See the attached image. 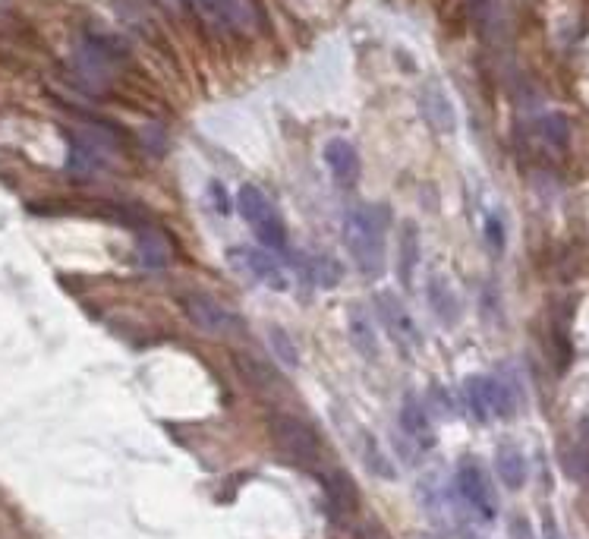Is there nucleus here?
Returning <instances> with one entry per match:
<instances>
[{"label":"nucleus","mask_w":589,"mask_h":539,"mask_svg":"<svg viewBox=\"0 0 589 539\" xmlns=\"http://www.w3.org/2000/svg\"><path fill=\"white\" fill-rule=\"evenodd\" d=\"M237 209H240L243 221L252 227V234H256V240L265 246L268 253L287 250V227H284L281 215L275 212V205L268 202V196L259 190L256 183H243L240 186Z\"/></svg>","instance_id":"obj_2"},{"label":"nucleus","mask_w":589,"mask_h":539,"mask_svg":"<svg viewBox=\"0 0 589 539\" xmlns=\"http://www.w3.org/2000/svg\"><path fill=\"white\" fill-rule=\"evenodd\" d=\"M212 196L218 199V202H215L218 209H221V212H227V199H224V186H221V183H212Z\"/></svg>","instance_id":"obj_25"},{"label":"nucleus","mask_w":589,"mask_h":539,"mask_svg":"<svg viewBox=\"0 0 589 539\" xmlns=\"http://www.w3.org/2000/svg\"><path fill=\"white\" fill-rule=\"evenodd\" d=\"M344 243L363 275L378 278L385 272V218L378 209H350L344 218Z\"/></svg>","instance_id":"obj_1"},{"label":"nucleus","mask_w":589,"mask_h":539,"mask_svg":"<svg viewBox=\"0 0 589 539\" xmlns=\"http://www.w3.org/2000/svg\"><path fill=\"white\" fill-rule=\"evenodd\" d=\"M186 316L193 319L205 335H215V338H234L243 331V322L230 313L227 306H221L218 300L205 297V294H189L183 300Z\"/></svg>","instance_id":"obj_6"},{"label":"nucleus","mask_w":589,"mask_h":539,"mask_svg":"<svg viewBox=\"0 0 589 539\" xmlns=\"http://www.w3.org/2000/svg\"><path fill=\"white\" fill-rule=\"evenodd\" d=\"M227 259L237 272H246L249 278H256L259 284H265L271 290H287L290 287L287 272L268 250H256V246H230Z\"/></svg>","instance_id":"obj_7"},{"label":"nucleus","mask_w":589,"mask_h":539,"mask_svg":"<svg viewBox=\"0 0 589 539\" xmlns=\"http://www.w3.org/2000/svg\"><path fill=\"white\" fill-rule=\"evenodd\" d=\"M542 136L549 145H555V149H567V136H571V130H567V120L561 114H549L542 117Z\"/></svg>","instance_id":"obj_18"},{"label":"nucleus","mask_w":589,"mask_h":539,"mask_svg":"<svg viewBox=\"0 0 589 539\" xmlns=\"http://www.w3.org/2000/svg\"><path fill=\"white\" fill-rule=\"evenodd\" d=\"M268 341H271V347H275V354L287 363V366H297L300 363V354H297V344H293L290 338H287V331L284 328H268Z\"/></svg>","instance_id":"obj_19"},{"label":"nucleus","mask_w":589,"mask_h":539,"mask_svg":"<svg viewBox=\"0 0 589 539\" xmlns=\"http://www.w3.org/2000/svg\"><path fill=\"white\" fill-rule=\"evenodd\" d=\"M350 341L356 344V350L366 357V360H378V338H375V328L369 322V316L363 313L360 306H350Z\"/></svg>","instance_id":"obj_14"},{"label":"nucleus","mask_w":589,"mask_h":539,"mask_svg":"<svg viewBox=\"0 0 589 539\" xmlns=\"http://www.w3.org/2000/svg\"><path fill=\"white\" fill-rule=\"evenodd\" d=\"M416 262H419V234L413 224H404V234H401V284L410 287L413 284V272H416Z\"/></svg>","instance_id":"obj_16"},{"label":"nucleus","mask_w":589,"mask_h":539,"mask_svg":"<svg viewBox=\"0 0 589 539\" xmlns=\"http://www.w3.org/2000/svg\"><path fill=\"white\" fill-rule=\"evenodd\" d=\"M309 275H312V281L319 287H334V284H338V278H341V268L334 262H328V259H312L309 262Z\"/></svg>","instance_id":"obj_22"},{"label":"nucleus","mask_w":589,"mask_h":539,"mask_svg":"<svg viewBox=\"0 0 589 539\" xmlns=\"http://www.w3.org/2000/svg\"><path fill=\"white\" fill-rule=\"evenodd\" d=\"M495 470H498V480L508 486L511 492L527 486V458H523V451L514 442H501L495 451Z\"/></svg>","instance_id":"obj_11"},{"label":"nucleus","mask_w":589,"mask_h":539,"mask_svg":"<svg viewBox=\"0 0 589 539\" xmlns=\"http://www.w3.org/2000/svg\"><path fill=\"white\" fill-rule=\"evenodd\" d=\"M375 306H378V316H382L385 328L391 331V338L407 347V350H416L419 344H423V335H419V328L410 316V309L404 306L401 297H394L391 290H382V294L375 297Z\"/></svg>","instance_id":"obj_8"},{"label":"nucleus","mask_w":589,"mask_h":539,"mask_svg":"<svg viewBox=\"0 0 589 539\" xmlns=\"http://www.w3.org/2000/svg\"><path fill=\"white\" fill-rule=\"evenodd\" d=\"M467 404L476 413V420L489 423L492 417L508 420L514 417V395L511 388L495 376H473L467 379Z\"/></svg>","instance_id":"obj_3"},{"label":"nucleus","mask_w":589,"mask_h":539,"mask_svg":"<svg viewBox=\"0 0 589 539\" xmlns=\"http://www.w3.org/2000/svg\"><path fill=\"white\" fill-rule=\"evenodd\" d=\"M542 539H564V536H561V530H558V524L552 521V517H545V521H542Z\"/></svg>","instance_id":"obj_24"},{"label":"nucleus","mask_w":589,"mask_h":539,"mask_svg":"<svg viewBox=\"0 0 589 539\" xmlns=\"http://www.w3.org/2000/svg\"><path fill=\"white\" fill-rule=\"evenodd\" d=\"M271 435H275L278 448L300 464L315 461L322 451V439L315 435V429L303 423L300 417H293V413H275V417H271Z\"/></svg>","instance_id":"obj_4"},{"label":"nucleus","mask_w":589,"mask_h":539,"mask_svg":"<svg viewBox=\"0 0 589 539\" xmlns=\"http://www.w3.org/2000/svg\"><path fill=\"white\" fill-rule=\"evenodd\" d=\"M489 243L495 246V250H501V246H504V231H501L498 218H489Z\"/></svg>","instance_id":"obj_23"},{"label":"nucleus","mask_w":589,"mask_h":539,"mask_svg":"<svg viewBox=\"0 0 589 539\" xmlns=\"http://www.w3.org/2000/svg\"><path fill=\"white\" fill-rule=\"evenodd\" d=\"M401 429L410 435V439H413L416 445H423V448H429V445L435 442L432 423H429L426 410L419 407V401H416V398H407V401H404V407H401Z\"/></svg>","instance_id":"obj_12"},{"label":"nucleus","mask_w":589,"mask_h":539,"mask_svg":"<svg viewBox=\"0 0 589 539\" xmlns=\"http://www.w3.org/2000/svg\"><path fill=\"white\" fill-rule=\"evenodd\" d=\"M167 243L161 240V237H152V234H145L142 240H139V259L145 262V265H164L167 262Z\"/></svg>","instance_id":"obj_20"},{"label":"nucleus","mask_w":589,"mask_h":539,"mask_svg":"<svg viewBox=\"0 0 589 539\" xmlns=\"http://www.w3.org/2000/svg\"><path fill=\"white\" fill-rule=\"evenodd\" d=\"M199 16H205L208 23L224 26V29H249L256 26V10H252L249 0H186Z\"/></svg>","instance_id":"obj_9"},{"label":"nucleus","mask_w":589,"mask_h":539,"mask_svg":"<svg viewBox=\"0 0 589 539\" xmlns=\"http://www.w3.org/2000/svg\"><path fill=\"white\" fill-rule=\"evenodd\" d=\"M423 111H426V117L432 120V127L435 130H445V133H451L454 130V123H457V117H454V108H451V101H448V95L441 92V89H426L423 92Z\"/></svg>","instance_id":"obj_15"},{"label":"nucleus","mask_w":589,"mask_h":539,"mask_svg":"<svg viewBox=\"0 0 589 539\" xmlns=\"http://www.w3.org/2000/svg\"><path fill=\"white\" fill-rule=\"evenodd\" d=\"M564 467H567V473H571L577 483H589V448L577 445L574 451H567L564 454Z\"/></svg>","instance_id":"obj_21"},{"label":"nucleus","mask_w":589,"mask_h":539,"mask_svg":"<svg viewBox=\"0 0 589 539\" xmlns=\"http://www.w3.org/2000/svg\"><path fill=\"white\" fill-rule=\"evenodd\" d=\"M429 303L435 309V316L445 322V325H454L460 319V300L454 294V287L445 278H441V275L429 278Z\"/></svg>","instance_id":"obj_13"},{"label":"nucleus","mask_w":589,"mask_h":539,"mask_svg":"<svg viewBox=\"0 0 589 539\" xmlns=\"http://www.w3.org/2000/svg\"><path fill=\"white\" fill-rule=\"evenodd\" d=\"M457 492H460V499L470 505V511L479 517V521L492 524L498 517L495 489L489 483L486 470L479 467V461H460V467H457Z\"/></svg>","instance_id":"obj_5"},{"label":"nucleus","mask_w":589,"mask_h":539,"mask_svg":"<svg viewBox=\"0 0 589 539\" xmlns=\"http://www.w3.org/2000/svg\"><path fill=\"white\" fill-rule=\"evenodd\" d=\"M325 164H328L331 177L341 186H353L356 180H360V155H356V149L347 139H328Z\"/></svg>","instance_id":"obj_10"},{"label":"nucleus","mask_w":589,"mask_h":539,"mask_svg":"<svg viewBox=\"0 0 589 539\" xmlns=\"http://www.w3.org/2000/svg\"><path fill=\"white\" fill-rule=\"evenodd\" d=\"M363 461L372 473H378L382 480H394L397 470L391 464V458L382 451V445L375 442V435H363Z\"/></svg>","instance_id":"obj_17"}]
</instances>
